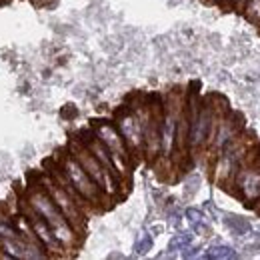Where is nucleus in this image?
Returning a JSON list of instances; mask_svg holds the SVG:
<instances>
[{
  "mask_svg": "<svg viewBox=\"0 0 260 260\" xmlns=\"http://www.w3.org/2000/svg\"><path fill=\"white\" fill-rule=\"evenodd\" d=\"M38 216L44 218V222L50 226L54 238L60 242L62 248H74L78 242L76 230L72 228V224L64 218V214L58 210V206L54 204V200L50 198V194L46 192L44 186H30L26 192V200H24Z\"/></svg>",
  "mask_w": 260,
  "mask_h": 260,
  "instance_id": "nucleus-1",
  "label": "nucleus"
},
{
  "mask_svg": "<svg viewBox=\"0 0 260 260\" xmlns=\"http://www.w3.org/2000/svg\"><path fill=\"white\" fill-rule=\"evenodd\" d=\"M60 174L64 176V180L76 190V194L80 196L82 200H88V202H94V204L104 200L102 188L88 176V172L78 164V160L72 154H68V156L62 158Z\"/></svg>",
  "mask_w": 260,
  "mask_h": 260,
  "instance_id": "nucleus-2",
  "label": "nucleus"
},
{
  "mask_svg": "<svg viewBox=\"0 0 260 260\" xmlns=\"http://www.w3.org/2000/svg\"><path fill=\"white\" fill-rule=\"evenodd\" d=\"M70 152L72 156L78 160V164L88 172V176L96 182L98 186L102 188L104 194H114L118 188H116V174H112L110 170H106L102 164L98 162V158L86 148V144L82 140H74L70 144Z\"/></svg>",
  "mask_w": 260,
  "mask_h": 260,
  "instance_id": "nucleus-3",
  "label": "nucleus"
},
{
  "mask_svg": "<svg viewBox=\"0 0 260 260\" xmlns=\"http://www.w3.org/2000/svg\"><path fill=\"white\" fill-rule=\"evenodd\" d=\"M46 188V192L50 194V198L54 200V204L58 206V210L64 214V218L72 224V228L78 232L84 228V216H82V208L80 202L66 190L64 186L52 176V178H42L40 180Z\"/></svg>",
  "mask_w": 260,
  "mask_h": 260,
  "instance_id": "nucleus-4",
  "label": "nucleus"
},
{
  "mask_svg": "<svg viewBox=\"0 0 260 260\" xmlns=\"http://www.w3.org/2000/svg\"><path fill=\"white\" fill-rule=\"evenodd\" d=\"M94 134L106 146V150L110 152L114 166L118 170V176H126V172H128V148H126V142H124L122 134L108 122H98L94 126Z\"/></svg>",
  "mask_w": 260,
  "mask_h": 260,
  "instance_id": "nucleus-5",
  "label": "nucleus"
},
{
  "mask_svg": "<svg viewBox=\"0 0 260 260\" xmlns=\"http://www.w3.org/2000/svg\"><path fill=\"white\" fill-rule=\"evenodd\" d=\"M118 132L122 134L126 146L140 150L144 146V126H142V114L126 110L118 114Z\"/></svg>",
  "mask_w": 260,
  "mask_h": 260,
  "instance_id": "nucleus-6",
  "label": "nucleus"
},
{
  "mask_svg": "<svg viewBox=\"0 0 260 260\" xmlns=\"http://www.w3.org/2000/svg\"><path fill=\"white\" fill-rule=\"evenodd\" d=\"M214 126H216V120H214V114H212L210 106L194 110L192 116H190V122H188V140H190V144L200 146L210 136Z\"/></svg>",
  "mask_w": 260,
  "mask_h": 260,
  "instance_id": "nucleus-7",
  "label": "nucleus"
},
{
  "mask_svg": "<svg viewBox=\"0 0 260 260\" xmlns=\"http://www.w3.org/2000/svg\"><path fill=\"white\" fill-rule=\"evenodd\" d=\"M180 106L168 102L166 110L160 120V150L164 156H170L174 144H176V126H178V118H180Z\"/></svg>",
  "mask_w": 260,
  "mask_h": 260,
  "instance_id": "nucleus-8",
  "label": "nucleus"
},
{
  "mask_svg": "<svg viewBox=\"0 0 260 260\" xmlns=\"http://www.w3.org/2000/svg\"><path fill=\"white\" fill-rule=\"evenodd\" d=\"M22 210H24V214H26V220H28V224H30V228H32L34 236L38 238V242H40L46 250H50V252H58V250H62L60 242L54 238L52 230H50V226L44 222V218L38 216L26 202L22 204Z\"/></svg>",
  "mask_w": 260,
  "mask_h": 260,
  "instance_id": "nucleus-9",
  "label": "nucleus"
},
{
  "mask_svg": "<svg viewBox=\"0 0 260 260\" xmlns=\"http://www.w3.org/2000/svg\"><path fill=\"white\" fill-rule=\"evenodd\" d=\"M236 186L246 200H256L260 196V156L240 170H236Z\"/></svg>",
  "mask_w": 260,
  "mask_h": 260,
  "instance_id": "nucleus-10",
  "label": "nucleus"
},
{
  "mask_svg": "<svg viewBox=\"0 0 260 260\" xmlns=\"http://www.w3.org/2000/svg\"><path fill=\"white\" fill-rule=\"evenodd\" d=\"M234 134H236V130L232 126V122L230 120H222L220 126H218V134H216V146L218 148H224L230 140L236 138Z\"/></svg>",
  "mask_w": 260,
  "mask_h": 260,
  "instance_id": "nucleus-11",
  "label": "nucleus"
},
{
  "mask_svg": "<svg viewBox=\"0 0 260 260\" xmlns=\"http://www.w3.org/2000/svg\"><path fill=\"white\" fill-rule=\"evenodd\" d=\"M206 256H208V258H234L236 254H234L232 248H228V246H212Z\"/></svg>",
  "mask_w": 260,
  "mask_h": 260,
  "instance_id": "nucleus-12",
  "label": "nucleus"
},
{
  "mask_svg": "<svg viewBox=\"0 0 260 260\" xmlns=\"http://www.w3.org/2000/svg\"><path fill=\"white\" fill-rule=\"evenodd\" d=\"M246 16L252 22H260V0H248V4H246Z\"/></svg>",
  "mask_w": 260,
  "mask_h": 260,
  "instance_id": "nucleus-13",
  "label": "nucleus"
},
{
  "mask_svg": "<svg viewBox=\"0 0 260 260\" xmlns=\"http://www.w3.org/2000/svg\"><path fill=\"white\" fill-rule=\"evenodd\" d=\"M150 246H152V238L148 236V234H144L142 232V236L138 238V242H136V250L140 252V254H144V252H148L150 250Z\"/></svg>",
  "mask_w": 260,
  "mask_h": 260,
  "instance_id": "nucleus-14",
  "label": "nucleus"
},
{
  "mask_svg": "<svg viewBox=\"0 0 260 260\" xmlns=\"http://www.w3.org/2000/svg\"><path fill=\"white\" fill-rule=\"evenodd\" d=\"M228 224H230V226H234L236 230H240V232H246V230H248V222H244V220H240V218H238V220H234V222H232V220H228Z\"/></svg>",
  "mask_w": 260,
  "mask_h": 260,
  "instance_id": "nucleus-15",
  "label": "nucleus"
},
{
  "mask_svg": "<svg viewBox=\"0 0 260 260\" xmlns=\"http://www.w3.org/2000/svg\"><path fill=\"white\" fill-rule=\"evenodd\" d=\"M36 6H48V4H52L54 0H32Z\"/></svg>",
  "mask_w": 260,
  "mask_h": 260,
  "instance_id": "nucleus-16",
  "label": "nucleus"
},
{
  "mask_svg": "<svg viewBox=\"0 0 260 260\" xmlns=\"http://www.w3.org/2000/svg\"><path fill=\"white\" fill-rule=\"evenodd\" d=\"M234 2H236V6H242V4L246 2V0H234Z\"/></svg>",
  "mask_w": 260,
  "mask_h": 260,
  "instance_id": "nucleus-17",
  "label": "nucleus"
}]
</instances>
